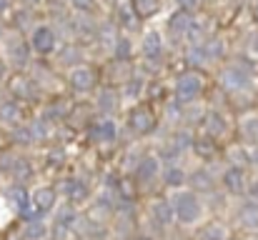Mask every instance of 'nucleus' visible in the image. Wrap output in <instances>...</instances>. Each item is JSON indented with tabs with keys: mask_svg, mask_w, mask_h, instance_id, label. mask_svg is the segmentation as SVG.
I'll list each match as a JSON object with an SVG mask.
<instances>
[{
	"mask_svg": "<svg viewBox=\"0 0 258 240\" xmlns=\"http://www.w3.org/2000/svg\"><path fill=\"white\" fill-rule=\"evenodd\" d=\"M171 200H173V210H175V220H178L183 228H193V225H198V223L203 220L206 208H203L201 195H198L193 188L173 190Z\"/></svg>",
	"mask_w": 258,
	"mask_h": 240,
	"instance_id": "f257e3e1",
	"label": "nucleus"
},
{
	"mask_svg": "<svg viewBox=\"0 0 258 240\" xmlns=\"http://www.w3.org/2000/svg\"><path fill=\"white\" fill-rule=\"evenodd\" d=\"M201 95H203V78H201L196 70L180 73V75L175 78V83H173V98H175L180 105H190V103H196Z\"/></svg>",
	"mask_w": 258,
	"mask_h": 240,
	"instance_id": "f03ea898",
	"label": "nucleus"
},
{
	"mask_svg": "<svg viewBox=\"0 0 258 240\" xmlns=\"http://www.w3.org/2000/svg\"><path fill=\"white\" fill-rule=\"evenodd\" d=\"M3 58H5V63L8 65H15V68H25L28 63H30V40L25 43V38L23 35H18V33H10V35H5L3 38Z\"/></svg>",
	"mask_w": 258,
	"mask_h": 240,
	"instance_id": "7ed1b4c3",
	"label": "nucleus"
},
{
	"mask_svg": "<svg viewBox=\"0 0 258 240\" xmlns=\"http://www.w3.org/2000/svg\"><path fill=\"white\" fill-rule=\"evenodd\" d=\"M28 40H30L33 53H38V55H50L55 50V45H58V35H55L53 25H48V23L35 25Z\"/></svg>",
	"mask_w": 258,
	"mask_h": 240,
	"instance_id": "20e7f679",
	"label": "nucleus"
},
{
	"mask_svg": "<svg viewBox=\"0 0 258 240\" xmlns=\"http://www.w3.org/2000/svg\"><path fill=\"white\" fill-rule=\"evenodd\" d=\"M253 83V75L246 65H228L223 73H221V85L226 90H233V93H241V90H248Z\"/></svg>",
	"mask_w": 258,
	"mask_h": 240,
	"instance_id": "39448f33",
	"label": "nucleus"
},
{
	"mask_svg": "<svg viewBox=\"0 0 258 240\" xmlns=\"http://www.w3.org/2000/svg\"><path fill=\"white\" fill-rule=\"evenodd\" d=\"M30 200H33V210L38 215H48L58 208V190L53 185H35L30 190Z\"/></svg>",
	"mask_w": 258,
	"mask_h": 240,
	"instance_id": "423d86ee",
	"label": "nucleus"
},
{
	"mask_svg": "<svg viewBox=\"0 0 258 240\" xmlns=\"http://www.w3.org/2000/svg\"><path fill=\"white\" fill-rule=\"evenodd\" d=\"M128 125H131L138 135H148V133H153V128H156V115H153V110H151L146 103H138V105H133L131 113H128Z\"/></svg>",
	"mask_w": 258,
	"mask_h": 240,
	"instance_id": "0eeeda50",
	"label": "nucleus"
},
{
	"mask_svg": "<svg viewBox=\"0 0 258 240\" xmlns=\"http://www.w3.org/2000/svg\"><path fill=\"white\" fill-rule=\"evenodd\" d=\"M148 218H151V223L158 225L161 230L171 228L173 220H175L173 200L171 198H156V200H151V205H148Z\"/></svg>",
	"mask_w": 258,
	"mask_h": 240,
	"instance_id": "6e6552de",
	"label": "nucleus"
},
{
	"mask_svg": "<svg viewBox=\"0 0 258 240\" xmlns=\"http://www.w3.org/2000/svg\"><path fill=\"white\" fill-rule=\"evenodd\" d=\"M248 175H246V168L243 165H228L221 175V185L231 193V195H246V188H248Z\"/></svg>",
	"mask_w": 258,
	"mask_h": 240,
	"instance_id": "1a4fd4ad",
	"label": "nucleus"
},
{
	"mask_svg": "<svg viewBox=\"0 0 258 240\" xmlns=\"http://www.w3.org/2000/svg\"><path fill=\"white\" fill-rule=\"evenodd\" d=\"M90 138L95 143H103V145H110L118 140V123L110 118V115H100L93 125H90Z\"/></svg>",
	"mask_w": 258,
	"mask_h": 240,
	"instance_id": "9d476101",
	"label": "nucleus"
},
{
	"mask_svg": "<svg viewBox=\"0 0 258 240\" xmlns=\"http://www.w3.org/2000/svg\"><path fill=\"white\" fill-rule=\"evenodd\" d=\"M95 70L90 65H73L68 70V85L76 90V93H90L95 88Z\"/></svg>",
	"mask_w": 258,
	"mask_h": 240,
	"instance_id": "9b49d317",
	"label": "nucleus"
},
{
	"mask_svg": "<svg viewBox=\"0 0 258 240\" xmlns=\"http://www.w3.org/2000/svg\"><path fill=\"white\" fill-rule=\"evenodd\" d=\"M136 175L143 185H151L153 180H158L163 175V165H161V158L158 155H143L138 160V168H136Z\"/></svg>",
	"mask_w": 258,
	"mask_h": 240,
	"instance_id": "f8f14e48",
	"label": "nucleus"
},
{
	"mask_svg": "<svg viewBox=\"0 0 258 240\" xmlns=\"http://www.w3.org/2000/svg\"><path fill=\"white\" fill-rule=\"evenodd\" d=\"M203 130H206L208 138H223V135L228 133V118H226L221 110L211 108V110H206V115H203Z\"/></svg>",
	"mask_w": 258,
	"mask_h": 240,
	"instance_id": "ddd939ff",
	"label": "nucleus"
},
{
	"mask_svg": "<svg viewBox=\"0 0 258 240\" xmlns=\"http://www.w3.org/2000/svg\"><path fill=\"white\" fill-rule=\"evenodd\" d=\"M5 198L10 200V205H13L20 215H25V213H30V210H33L30 190H25V185H20V183L8 185V188H5Z\"/></svg>",
	"mask_w": 258,
	"mask_h": 240,
	"instance_id": "4468645a",
	"label": "nucleus"
},
{
	"mask_svg": "<svg viewBox=\"0 0 258 240\" xmlns=\"http://www.w3.org/2000/svg\"><path fill=\"white\" fill-rule=\"evenodd\" d=\"M141 53L146 60H161L163 55V35L158 30H146L143 40H141Z\"/></svg>",
	"mask_w": 258,
	"mask_h": 240,
	"instance_id": "2eb2a0df",
	"label": "nucleus"
},
{
	"mask_svg": "<svg viewBox=\"0 0 258 240\" xmlns=\"http://www.w3.org/2000/svg\"><path fill=\"white\" fill-rule=\"evenodd\" d=\"M221 53H223L221 40L211 38V40H203V43L193 45L190 58H198V63H211V60H218V58H221Z\"/></svg>",
	"mask_w": 258,
	"mask_h": 240,
	"instance_id": "dca6fc26",
	"label": "nucleus"
},
{
	"mask_svg": "<svg viewBox=\"0 0 258 240\" xmlns=\"http://www.w3.org/2000/svg\"><path fill=\"white\" fill-rule=\"evenodd\" d=\"M60 190H63L66 200H71V205H76V203H86V198H88L86 183L78 180V178H66V180L60 183Z\"/></svg>",
	"mask_w": 258,
	"mask_h": 240,
	"instance_id": "f3484780",
	"label": "nucleus"
},
{
	"mask_svg": "<svg viewBox=\"0 0 258 240\" xmlns=\"http://www.w3.org/2000/svg\"><path fill=\"white\" fill-rule=\"evenodd\" d=\"M193 15H190V10H185V8H180L178 13H173L171 20H168V30H171L173 35H178V38H185L188 35V30H190V25H193Z\"/></svg>",
	"mask_w": 258,
	"mask_h": 240,
	"instance_id": "a211bd4d",
	"label": "nucleus"
},
{
	"mask_svg": "<svg viewBox=\"0 0 258 240\" xmlns=\"http://www.w3.org/2000/svg\"><path fill=\"white\" fill-rule=\"evenodd\" d=\"M50 235V223L40 220V218H28L25 228H23V238L25 240H48Z\"/></svg>",
	"mask_w": 258,
	"mask_h": 240,
	"instance_id": "6ab92c4d",
	"label": "nucleus"
},
{
	"mask_svg": "<svg viewBox=\"0 0 258 240\" xmlns=\"http://www.w3.org/2000/svg\"><path fill=\"white\" fill-rule=\"evenodd\" d=\"M163 183L173 188V190H180V188H185V180H188V173L178 165V163H168L166 168H163Z\"/></svg>",
	"mask_w": 258,
	"mask_h": 240,
	"instance_id": "aec40b11",
	"label": "nucleus"
},
{
	"mask_svg": "<svg viewBox=\"0 0 258 240\" xmlns=\"http://www.w3.org/2000/svg\"><path fill=\"white\" fill-rule=\"evenodd\" d=\"M78 223V213H76V208L73 205H66V208H60L58 210V215H55V220H53V225H55V230L60 233V230H71L73 225Z\"/></svg>",
	"mask_w": 258,
	"mask_h": 240,
	"instance_id": "412c9836",
	"label": "nucleus"
},
{
	"mask_svg": "<svg viewBox=\"0 0 258 240\" xmlns=\"http://www.w3.org/2000/svg\"><path fill=\"white\" fill-rule=\"evenodd\" d=\"M238 220H241V225L246 230H258V205L256 203L246 200L241 205V210H238Z\"/></svg>",
	"mask_w": 258,
	"mask_h": 240,
	"instance_id": "4be33fe9",
	"label": "nucleus"
},
{
	"mask_svg": "<svg viewBox=\"0 0 258 240\" xmlns=\"http://www.w3.org/2000/svg\"><path fill=\"white\" fill-rule=\"evenodd\" d=\"M98 110H100L103 115H110V118H113V113L118 110V93H115L113 88L100 90V95H98Z\"/></svg>",
	"mask_w": 258,
	"mask_h": 240,
	"instance_id": "5701e85b",
	"label": "nucleus"
},
{
	"mask_svg": "<svg viewBox=\"0 0 258 240\" xmlns=\"http://www.w3.org/2000/svg\"><path fill=\"white\" fill-rule=\"evenodd\" d=\"M83 238L86 240H108L110 238V230H108L105 223H100V220H86V223H83Z\"/></svg>",
	"mask_w": 258,
	"mask_h": 240,
	"instance_id": "b1692460",
	"label": "nucleus"
},
{
	"mask_svg": "<svg viewBox=\"0 0 258 240\" xmlns=\"http://www.w3.org/2000/svg\"><path fill=\"white\" fill-rule=\"evenodd\" d=\"M10 90H13V95H18V100H30L35 95V90H33L28 78H15L10 83Z\"/></svg>",
	"mask_w": 258,
	"mask_h": 240,
	"instance_id": "393cba45",
	"label": "nucleus"
},
{
	"mask_svg": "<svg viewBox=\"0 0 258 240\" xmlns=\"http://www.w3.org/2000/svg\"><path fill=\"white\" fill-rule=\"evenodd\" d=\"M193 145V153L198 158H213L216 155V145H213V138H198L190 143Z\"/></svg>",
	"mask_w": 258,
	"mask_h": 240,
	"instance_id": "a878e982",
	"label": "nucleus"
},
{
	"mask_svg": "<svg viewBox=\"0 0 258 240\" xmlns=\"http://www.w3.org/2000/svg\"><path fill=\"white\" fill-rule=\"evenodd\" d=\"M133 8L141 18H151L161 10V0H133Z\"/></svg>",
	"mask_w": 258,
	"mask_h": 240,
	"instance_id": "bb28decb",
	"label": "nucleus"
},
{
	"mask_svg": "<svg viewBox=\"0 0 258 240\" xmlns=\"http://www.w3.org/2000/svg\"><path fill=\"white\" fill-rule=\"evenodd\" d=\"M0 118H3L5 123H18V118H20V105H18L15 100L0 103Z\"/></svg>",
	"mask_w": 258,
	"mask_h": 240,
	"instance_id": "cd10ccee",
	"label": "nucleus"
},
{
	"mask_svg": "<svg viewBox=\"0 0 258 240\" xmlns=\"http://www.w3.org/2000/svg\"><path fill=\"white\" fill-rule=\"evenodd\" d=\"M241 130H243V138H246L248 143H258V115H248V118H243Z\"/></svg>",
	"mask_w": 258,
	"mask_h": 240,
	"instance_id": "c85d7f7f",
	"label": "nucleus"
},
{
	"mask_svg": "<svg viewBox=\"0 0 258 240\" xmlns=\"http://www.w3.org/2000/svg\"><path fill=\"white\" fill-rule=\"evenodd\" d=\"M188 180H190V188L193 190H211L213 188V180H211V173H203V170H198V173H193V175H188Z\"/></svg>",
	"mask_w": 258,
	"mask_h": 240,
	"instance_id": "c756f323",
	"label": "nucleus"
},
{
	"mask_svg": "<svg viewBox=\"0 0 258 240\" xmlns=\"http://www.w3.org/2000/svg\"><path fill=\"white\" fill-rule=\"evenodd\" d=\"M201 240H228V235H226V230H223L218 223H211V225H206V230L201 233Z\"/></svg>",
	"mask_w": 258,
	"mask_h": 240,
	"instance_id": "7c9ffc66",
	"label": "nucleus"
},
{
	"mask_svg": "<svg viewBox=\"0 0 258 240\" xmlns=\"http://www.w3.org/2000/svg\"><path fill=\"white\" fill-rule=\"evenodd\" d=\"M133 53V45L128 38H115V60H128V55Z\"/></svg>",
	"mask_w": 258,
	"mask_h": 240,
	"instance_id": "2f4dec72",
	"label": "nucleus"
},
{
	"mask_svg": "<svg viewBox=\"0 0 258 240\" xmlns=\"http://www.w3.org/2000/svg\"><path fill=\"white\" fill-rule=\"evenodd\" d=\"M141 88H143V83H141L138 78L125 80V88H123V98H128V100H136V98H141Z\"/></svg>",
	"mask_w": 258,
	"mask_h": 240,
	"instance_id": "473e14b6",
	"label": "nucleus"
},
{
	"mask_svg": "<svg viewBox=\"0 0 258 240\" xmlns=\"http://www.w3.org/2000/svg\"><path fill=\"white\" fill-rule=\"evenodd\" d=\"M30 173V165L25 163L23 158H13V168H10V178H15V180H23L25 175Z\"/></svg>",
	"mask_w": 258,
	"mask_h": 240,
	"instance_id": "72a5a7b5",
	"label": "nucleus"
},
{
	"mask_svg": "<svg viewBox=\"0 0 258 240\" xmlns=\"http://www.w3.org/2000/svg\"><path fill=\"white\" fill-rule=\"evenodd\" d=\"M13 215H18V210H15V208L10 205V200L3 195V198H0V225H8Z\"/></svg>",
	"mask_w": 258,
	"mask_h": 240,
	"instance_id": "f704fd0d",
	"label": "nucleus"
},
{
	"mask_svg": "<svg viewBox=\"0 0 258 240\" xmlns=\"http://www.w3.org/2000/svg\"><path fill=\"white\" fill-rule=\"evenodd\" d=\"M71 5H73V10H78L83 15H93L98 10V0H71Z\"/></svg>",
	"mask_w": 258,
	"mask_h": 240,
	"instance_id": "c9c22d12",
	"label": "nucleus"
},
{
	"mask_svg": "<svg viewBox=\"0 0 258 240\" xmlns=\"http://www.w3.org/2000/svg\"><path fill=\"white\" fill-rule=\"evenodd\" d=\"M246 200H251V203L258 205V180H251V183H248V188H246Z\"/></svg>",
	"mask_w": 258,
	"mask_h": 240,
	"instance_id": "e433bc0d",
	"label": "nucleus"
},
{
	"mask_svg": "<svg viewBox=\"0 0 258 240\" xmlns=\"http://www.w3.org/2000/svg\"><path fill=\"white\" fill-rule=\"evenodd\" d=\"M120 18H123V20H120L123 25H128V28H136V20H133V15H131V13H125V5H120Z\"/></svg>",
	"mask_w": 258,
	"mask_h": 240,
	"instance_id": "4c0bfd02",
	"label": "nucleus"
},
{
	"mask_svg": "<svg viewBox=\"0 0 258 240\" xmlns=\"http://www.w3.org/2000/svg\"><path fill=\"white\" fill-rule=\"evenodd\" d=\"M180 8H185V10H193V5H196V0H175Z\"/></svg>",
	"mask_w": 258,
	"mask_h": 240,
	"instance_id": "58836bf2",
	"label": "nucleus"
},
{
	"mask_svg": "<svg viewBox=\"0 0 258 240\" xmlns=\"http://www.w3.org/2000/svg\"><path fill=\"white\" fill-rule=\"evenodd\" d=\"M248 48H251V53H253V55H258V33L253 35V40H251V45H248Z\"/></svg>",
	"mask_w": 258,
	"mask_h": 240,
	"instance_id": "ea45409f",
	"label": "nucleus"
},
{
	"mask_svg": "<svg viewBox=\"0 0 258 240\" xmlns=\"http://www.w3.org/2000/svg\"><path fill=\"white\" fill-rule=\"evenodd\" d=\"M5 65H8V63H5V58L0 55V80H3V75H5Z\"/></svg>",
	"mask_w": 258,
	"mask_h": 240,
	"instance_id": "a19ab883",
	"label": "nucleus"
},
{
	"mask_svg": "<svg viewBox=\"0 0 258 240\" xmlns=\"http://www.w3.org/2000/svg\"><path fill=\"white\" fill-rule=\"evenodd\" d=\"M20 3H23V5H30V8H33V5H40V0H20Z\"/></svg>",
	"mask_w": 258,
	"mask_h": 240,
	"instance_id": "79ce46f5",
	"label": "nucleus"
},
{
	"mask_svg": "<svg viewBox=\"0 0 258 240\" xmlns=\"http://www.w3.org/2000/svg\"><path fill=\"white\" fill-rule=\"evenodd\" d=\"M253 18H256V20H258V0H256V3H253Z\"/></svg>",
	"mask_w": 258,
	"mask_h": 240,
	"instance_id": "37998d69",
	"label": "nucleus"
},
{
	"mask_svg": "<svg viewBox=\"0 0 258 240\" xmlns=\"http://www.w3.org/2000/svg\"><path fill=\"white\" fill-rule=\"evenodd\" d=\"M5 8H8V0H0V13H3Z\"/></svg>",
	"mask_w": 258,
	"mask_h": 240,
	"instance_id": "c03bdc74",
	"label": "nucleus"
},
{
	"mask_svg": "<svg viewBox=\"0 0 258 240\" xmlns=\"http://www.w3.org/2000/svg\"><path fill=\"white\" fill-rule=\"evenodd\" d=\"M138 240H153V238H138Z\"/></svg>",
	"mask_w": 258,
	"mask_h": 240,
	"instance_id": "a18cd8bd",
	"label": "nucleus"
}]
</instances>
